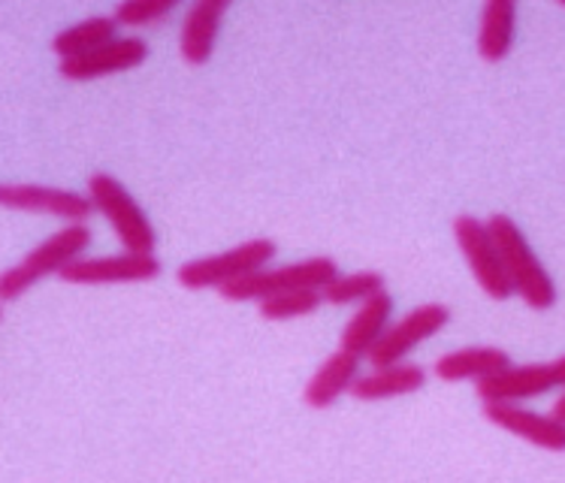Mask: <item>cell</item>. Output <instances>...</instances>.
Listing matches in <instances>:
<instances>
[{
    "label": "cell",
    "instance_id": "cell-1",
    "mask_svg": "<svg viewBox=\"0 0 565 483\" xmlns=\"http://www.w3.org/2000/svg\"><path fill=\"white\" fill-rule=\"evenodd\" d=\"M88 245H92L88 224H67L64 230L52 233L46 242H40L34 251L24 254L19 264L0 276V300L15 302L43 278L61 276L70 264L82 260Z\"/></svg>",
    "mask_w": 565,
    "mask_h": 483
},
{
    "label": "cell",
    "instance_id": "cell-2",
    "mask_svg": "<svg viewBox=\"0 0 565 483\" xmlns=\"http://www.w3.org/2000/svg\"><path fill=\"white\" fill-rule=\"evenodd\" d=\"M487 227L497 239L499 251H502V264L508 269V278L514 285V293L526 302L530 309L547 311L556 305V285L551 272L544 269L539 254L532 251L523 230L508 215H493L487 221Z\"/></svg>",
    "mask_w": 565,
    "mask_h": 483
},
{
    "label": "cell",
    "instance_id": "cell-3",
    "mask_svg": "<svg viewBox=\"0 0 565 483\" xmlns=\"http://www.w3.org/2000/svg\"><path fill=\"white\" fill-rule=\"evenodd\" d=\"M88 196H92L94 208L109 221V227L116 230L118 242L127 254H151L158 245V233L146 218V212L130 196L125 184L118 182L116 175L94 173L88 179Z\"/></svg>",
    "mask_w": 565,
    "mask_h": 483
},
{
    "label": "cell",
    "instance_id": "cell-4",
    "mask_svg": "<svg viewBox=\"0 0 565 483\" xmlns=\"http://www.w3.org/2000/svg\"><path fill=\"white\" fill-rule=\"evenodd\" d=\"M335 278H339V266L333 257H309L300 264L260 269L236 285L221 288L218 293L227 302H264L278 293H290V290H323Z\"/></svg>",
    "mask_w": 565,
    "mask_h": 483
},
{
    "label": "cell",
    "instance_id": "cell-5",
    "mask_svg": "<svg viewBox=\"0 0 565 483\" xmlns=\"http://www.w3.org/2000/svg\"><path fill=\"white\" fill-rule=\"evenodd\" d=\"M276 251L278 248L273 239H248L231 248V251L212 254V257H203V260H188L185 266H179L175 278L188 290H221L266 269L273 264Z\"/></svg>",
    "mask_w": 565,
    "mask_h": 483
},
{
    "label": "cell",
    "instance_id": "cell-6",
    "mask_svg": "<svg viewBox=\"0 0 565 483\" xmlns=\"http://www.w3.org/2000/svg\"><path fill=\"white\" fill-rule=\"evenodd\" d=\"M454 239L460 245L466 264L472 269L478 288L484 290L490 300L505 302L514 297V285L508 278V269L502 264V251H499L493 233L481 218L472 215H460L454 218Z\"/></svg>",
    "mask_w": 565,
    "mask_h": 483
},
{
    "label": "cell",
    "instance_id": "cell-7",
    "mask_svg": "<svg viewBox=\"0 0 565 483\" xmlns=\"http://www.w3.org/2000/svg\"><path fill=\"white\" fill-rule=\"evenodd\" d=\"M450 321V309L441 302H427V305H417L405 314L403 321L393 323L387 333L381 335V342L370 351V363L375 368L396 366L405 363V357L415 351L420 342H427L433 335L445 330V323Z\"/></svg>",
    "mask_w": 565,
    "mask_h": 483
},
{
    "label": "cell",
    "instance_id": "cell-8",
    "mask_svg": "<svg viewBox=\"0 0 565 483\" xmlns=\"http://www.w3.org/2000/svg\"><path fill=\"white\" fill-rule=\"evenodd\" d=\"M0 206L52 215V218H64L70 224H85L97 212L88 194L46 187V184H0Z\"/></svg>",
    "mask_w": 565,
    "mask_h": 483
},
{
    "label": "cell",
    "instance_id": "cell-9",
    "mask_svg": "<svg viewBox=\"0 0 565 483\" xmlns=\"http://www.w3.org/2000/svg\"><path fill=\"white\" fill-rule=\"evenodd\" d=\"M161 276V264L154 254H113V257H94L70 264L61 278L67 285H134L151 281Z\"/></svg>",
    "mask_w": 565,
    "mask_h": 483
},
{
    "label": "cell",
    "instance_id": "cell-10",
    "mask_svg": "<svg viewBox=\"0 0 565 483\" xmlns=\"http://www.w3.org/2000/svg\"><path fill=\"white\" fill-rule=\"evenodd\" d=\"M484 417L499 429H505L508 436L523 438L551 453H565V423L559 417L539 415L514 402H487Z\"/></svg>",
    "mask_w": 565,
    "mask_h": 483
},
{
    "label": "cell",
    "instance_id": "cell-11",
    "mask_svg": "<svg viewBox=\"0 0 565 483\" xmlns=\"http://www.w3.org/2000/svg\"><path fill=\"white\" fill-rule=\"evenodd\" d=\"M556 384L554 363H530V366H508L493 378L478 380V399L481 402H526L535 396L551 393Z\"/></svg>",
    "mask_w": 565,
    "mask_h": 483
},
{
    "label": "cell",
    "instance_id": "cell-12",
    "mask_svg": "<svg viewBox=\"0 0 565 483\" xmlns=\"http://www.w3.org/2000/svg\"><path fill=\"white\" fill-rule=\"evenodd\" d=\"M146 58H149V46L139 36H121V40H113L109 46L97 49L92 55L61 61V76L73 82H88L97 79V76H113V73L139 67Z\"/></svg>",
    "mask_w": 565,
    "mask_h": 483
},
{
    "label": "cell",
    "instance_id": "cell-13",
    "mask_svg": "<svg viewBox=\"0 0 565 483\" xmlns=\"http://www.w3.org/2000/svg\"><path fill=\"white\" fill-rule=\"evenodd\" d=\"M227 12V0H196L188 10L185 22H182V58L191 67H203L215 52V40H218L221 15Z\"/></svg>",
    "mask_w": 565,
    "mask_h": 483
},
{
    "label": "cell",
    "instance_id": "cell-14",
    "mask_svg": "<svg viewBox=\"0 0 565 483\" xmlns=\"http://www.w3.org/2000/svg\"><path fill=\"white\" fill-rule=\"evenodd\" d=\"M360 378V357L348 354V351H335L330 357L323 359L321 368L315 372L306 390H302V399L315 411H323L333 402H339V396H345L354 387V380Z\"/></svg>",
    "mask_w": 565,
    "mask_h": 483
},
{
    "label": "cell",
    "instance_id": "cell-15",
    "mask_svg": "<svg viewBox=\"0 0 565 483\" xmlns=\"http://www.w3.org/2000/svg\"><path fill=\"white\" fill-rule=\"evenodd\" d=\"M514 366L508 351L493 345H475L450 351L436 363V378L448 380V384H460V380H484L493 378L499 372Z\"/></svg>",
    "mask_w": 565,
    "mask_h": 483
},
{
    "label": "cell",
    "instance_id": "cell-16",
    "mask_svg": "<svg viewBox=\"0 0 565 483\" xmlns=\"http://www.w3.org/2000/svg\"><path fill=\"white\" fill-rule=\"evenodd\" d=\"M393 300L391 293L384 290L379 297H372L354 311V318L348 321L342 330V351L354 354V357H370V351L381 342V335L391 330Z\"/></svg>",
    "mask_w": 565,
    "mask_h": 483
},
{
    "label": "cell",
    "instance_id": "cell-17",
    "mask_svg": "<svg viewBox=\"0 0 565 483\" xmlns=\"http://www.w3.org/2000/svg\"><path fill=\"white\" fill-rule=\"evenodd\" d=\"M424 384H427V372L417 363H396V366L375 368L372 375L354 380L351 396L360 402H384V399H396V396L420 390Z\"/></svg>",
    "mask_w": 565,
    "mask_h": 483
},
{
    "label": "cell",
    "instance_id": "cell-18",
    "mask_svg": "<svg viewBox=\"0 0 565 483\" xmlns=\"http://www.w3.org/2000/svg\"><path fill=\"white\" fill-rule=\"evenodd\" d=\"M518 28V3L514 0H490L481 12L478 28V55L487 64H499L508 58Z\"/></svg>",
    "mask_w": 565,
    "mask_h": 483
},
{
    "label": "cell",
    "instance_id": "cell-19",
    "mask_svg": "<svg viewBox=\"0 0 565 483\" xmlns=\"http://www.w3.org/2000/svg\"><path fill=\"white\" fill-rule=\"evenodd\" d=\"M116 28L118 22L113 15H94V19H85V22L73 24V28H64L61 34H55V40H52V52H55L61 61L92 55L97 49L109 46L113 40H118Z\"/></svg>",
    "mask_w": 565,
    "mask_h": 483
},
{
    "label": "cell",
    "instance_id": "cell-20",
    "mask_svg": "<svg viewBox=\"0 0 565 483\" xmlns=\"http://www.w3.org/2000/svg\"><path fill=\"white\" fill-rule=\"evenodd\" d=\"M323 302L330 305H354V302L372 300L384 293V276L375 269H363V272H351V276H339L321 290Z\"/></svg>",
    "mask_w": 565,
    "mask_h": 483
},
{
    "label": "cell",
    "instance_id": "cell-21",
    "mask_svg": "<svg viewBox=\"0 0 565 483\" xmlns=\"http://www.w3.org/2000/svg\"><path fill=\"white\" fill-rule=\"evenodd\" d=\"M323 293L321 290H290V293H278L269 297L257 305V314L264 321H290V318H306L321 309Z\"/></svg>",
    "mask_w": 565,
    "mask_h": 483
},
{
    "label": "cell",
    "instance_id": "cell-22",
    "mask_svg": "<svg viewBox=\"0 0 565 483\" xmlns=\"http://www.w3.org/2000/svg\"><path fill=\"white\" fill-rule=\"evenodd\" d=\"M175 10V0H125L113 10V19L127 28H146L167 19Z\"/></svg>",
    "mask_w": 565,
    "mask_h": 483
},
{
    "label": "cell",
    "instance_id": "cell-23",
    "mask_svg": "<svg viewBox=\"0 0 565 483\" xmlns=\"http://www.w3.org/2000/svg\"><path fill=\"white\" fill-rule=\"evenodd\" d=\"M554 372H556V384H559V387H565V357L554 359Z\"/></svg>",
    "mask_w": 565,
    "mask_h": 483
},
{
    "label": "cell",
    "instance_id": "cell-24",
    "mask_svg": "<svg viewBox=\"0 0 565 483\" xmlns=\"http://www.w3.org/2000/svg\"><path fill=\"white\" fill-rule=\"evenodd\" d=\"M554 417H559V420H563V423H565V393H563V396H559V399H556Z\"/></svg>",
    "mask_w": 565,
    "mask_h": 483
}]
</instances>
